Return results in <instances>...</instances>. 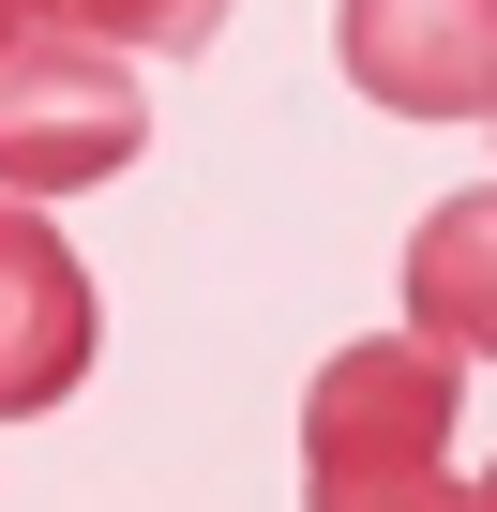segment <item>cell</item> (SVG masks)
I'll return each instance as SVG.
<instances>
[{"label":"cell","mask_w":497,"mask_h":512,"mask_svg":"<svg viewBox=\"0 0 497 512\" xmlns=\"http://www.w3.org/2000/svg\"><path fill=\"white\" fill-rule=\"evenodd\" d=\"M302 512H482L452 467V362L407 332H362L302 392Z\"/></svg>","instance_id":"6da1fadb"},{"label":"cell","mask_w":497,"mask_h":512,"mask_svg":"<svg viewBox=\"0 0 497 512\" xmlns=\"http://www.w3.org/2000/svg\"><path fill=\"white\" fill-rule=\"evenodd\" d=\"M151 151V91L136 61L106 46H61V31H16L0 46V196H76V181H121Z\"/></svg>","instance_id":"7a4b0ae2"},{"label":"cell","mask_w":497,"mask_h":512,"mask_svg":"<svg viewBox=\"0 0 497 512\" xmlns=\"http://www.w3.org/2000/svg\"><path fill=\"white\" fill-rule=\"evenodd\" d=\"M332 61L392 121H482L497 106V0H332Z\"/></svg>","instance_id":"3957f363"},{"label":"cell","mask_w":497,"mask_h":512,"mask_svg":"<svg viewBox=\"0 0 497 512\" xmlns=\"http://www.w3.org/2000/svg\"><path fill=\"white\" fill-rule=\"evenodd\" d=\"M91 272H76V241L46 211L0 196V422H46L76 377H91Z\"/></svg>","instance_id":"277c9868"},{"label":"cell","mask_w":497,"mask_h":512,"mask_svg":"<svg viewBox=\"0 0 497 512\" xmlns=\"http://www.w3.org/2000/svg\"><path fill=\"white\" fill-rule=\"evenodd\" d=\"M407 347H437V362H497V181L407 226Z\"/></svg>","instance_id":"5b68a950"},{"label":"cell","mask_w":497,"mask_h":512,"mask_svg":"<svg viewBox=\"0 0 497 512\" xmlns=\"http://www.w3.org/2000/svg\"><path fill=\"white\" fill-rule=\"evenodd\" d=\"M16 16H46L61 46H106V61H196L241 0H16Z\"/></svg>","instance_id":"8992f818"},{"label":"cell","mask_w":497,"mask_h":512,"mask_svg":"<svg viewBox=\"0 0 497 512\" xmlns=\"http://www.w3.org/2000/svg\"><path fill=\"white\" fill-rule=\"evenodd\" d=\"M16 31H31V16H16V0H0V46H16Z\"/></svg>","instance_id":"52a82bcc"},{"label":"cell","mask_w":497,"mask_h":512,"mask_svg":"<svg viewBox=\"0 0 497 512\" xmlns=\"http://www.w3.org/2000/svg\"><path fill=\"white\" fill-rule=\"evenodd\" d=\"M482 512H497V467H482Z\"/></svg>","instance_id":"ba28073f"}]
</instances>
